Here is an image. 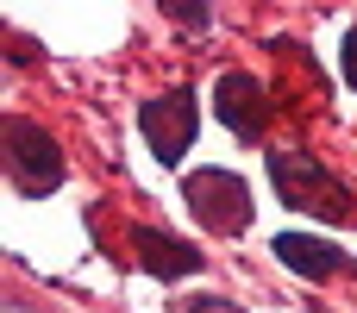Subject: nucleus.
I'll use <instances>...</instances> for the list:
<instances>
[{"label":"nucleus","mask_w":357,"mask_h":313,"mask_svg":"<svg viewBox=\"0 0 357 313\" xmlns=\"http://www.w3.org/2000/svg\"><path fill=\"white\" fill-rule=\"evenodd\" d=\"M270 182L289 207L314 213V220H351V188L314 157V151H270Z\"/></svg>","instance_id":"f257e3e1"},{"label":"nucleus","mask_w":357,"mask_h":313,"mask_svg":"<svg viewBox=\"0 0 357 313\" xmlns=\"http://www.w3.org/2000/svg\"><path fill=\"white\" fill-rule=\"evenodd\" d=\"M182 194H188V213H195L213 238H238V232L251 226V188H245L232 169H195V176L182 182Z\"/></svg>","instance_id":"f03ea898"},{"label":"nucleus","mask_w":357,"mask_h":313,"mask_svg":"<svg viewBox=\"0 0 357 313\" xmlns=\"http://www.w3.org/2000/svg\"><path fill=\"white\" fill-rule=\"evenodd\" d=\"M0 138H6V169H13V182H19V194H50L56 182H63V151H56V138L38 125V119H6L0 125Z\"/></svg>","instance_id":"7ed1b4c3"},{"label":"nucleus","mask_w":357,"mask_h":313,"mask_svg":"<svg viewBox=\"0 0 357 313\" xmlns=\"http://www.w3.org/2000/svg\"><path fill=\"white\" fill-rule=\"evenodd\" d=\"M138 125H144V144H151L157 163H182L188 138H195V94L188 88H163L157 100H144Z\"/></svg>","instance_id":"20e7f679"},{"label":"nucleus","mask_w":357,"mask_h":313,"mask_svg":"<svg viewBox=\"0 0 357 313\" xmlns=\"http://www.w3.org/2000/svg\"><path fill=\"white\" fill-rule=\"evenodd\" d=\"M213 113H220L238 138H264V125H270V94H264V82H251L245 69H232V75H220V88H213Z\"/></svg>","instance_id":"39448f33"},{"label":"nucleus","mask_w":357,"mask_h":313,"mask_svg":"<svg viewBox=\"0 0 357 313\" xmlns=\"http://www.w3.org/2000/svg\"><path fill=\"white\" fill-rule=\"evenodd\" d=\"M132 251H138V264H144L151 276H163V282H182V276L201 270V251L182 245L176 232H163V226H138V232H132Z\"/></svg>","instance_id":"423d86ee"},{"label":"nucleus","mask_w":357,"mask_h":313,"mask_svg":"<svg viewBox=\"0 0 357 313\" xmlns=\"http://www.w3.org/2000/svg\"><path fill=\"white\" fill-rule=\"evenodd\" d=\"M276 257H282L295 276H314V282L351 270V257H345L339 245H326V238H301V232H282V238H276Z\"/></svg>","instance_id":"0eeeda50"},{"label":"nucleus","mask_w":357,"mask_h":313,"mask_svg":"<svg viewBox=\"0 0 357 313\" xmlns=\"http://www.w3.org/2000/svg\"><path fill=\"white\" fill-rule=\"evenodd\" d=\"M176 313H245V307H232L220 295H188V301H176Z\"/></svg>","instance_id":"6e6552de"},{"label":"nucleus","mask_w":357,"mask_h":313,"mask_svg":"<svg viewBox=\"0 0 357 313\" xmlns=\"http://www.w3.org/2000/svg\"><path fill=\"white\" fill-rule=\"evenodd\" d=\"M169 19H176V25H207L213 13H207V6H169Z\"/></svg>","instance_id":"1a4fd4ad"},{"label":"nucleus","mask_w":357,"mask_h":313,"mask_svg":"<svg viewBox=\"0 0 357 313\" xmlns=\"http://www.w3.org/2000/svg\"><path fill=\"white\" fill-rule=\"evenodd\" d=\"M345 82H351V94H357V25L345 31Z\"/></svg>","instance_id":"9d476101"},{"label":"nucleus","mask_w":357,"mask_h":313,"mask_svg":"<svg viewBox=\"0 0 357 313\" xmlns=\"http://www.w3.org/2000/svg\"><path fill=\"white\" fill-rule=\"evenodd\" d=\"M6 50H13V63H31V56H38V50H31V44H25L19 31H6Z\"/></svg>","instance_id":"9b49d317"},{"label":"nucleus","mask_w":357,"mask_h":313,"mask_svg":"<svg viewBox=\"0 0 357 313\" xmlns=\"http://www.w3.org/2000/svg\"><path fill=\"white\" fill-rule=\"evenodd\" d=\"M6 313H25V307H6Z\"/></svg>","instance_id":"f8f14e48"}]
</instances>
